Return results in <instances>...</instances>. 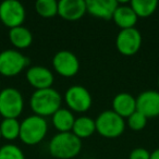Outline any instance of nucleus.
Listing matches in <instances>:
<instances>
[{
    "mask_svg": "<svg viewBox=\"0 0 159 159\" xmlns=\"http://www.w3.org/2000/svg\"><path fill=\"white\" fill-rule=\"evenodd\" d=\"M48 131V124L45 118L30 116L20 123V139L26 145H36L45 139Z\"/></svg>",
    "mask_w": 159,
    "mask_h": 159,
    "instance_id": "7ed1b4c3",
    "label": "nucleus"
},
{
    "mask_svg": "<svg viewBox=\"0 0 159 159\" xmlns=\"http://www.w3.org/2000/svg\"><path fill=\"white\" fill-rule=\"evenodd\" d=\"M62 97L55 89H36L31 96L30 105L36 116L48 117L52 116L57 110L61 108Z\"/></svg>",
    "mask_w": 159,
    "mask_h": 159,
    "instance_id": "f03ea898",
    "label": "nucleus"
},
{
    "mask_svg": "<svg viewBox=\"0 0 159 159\" xmlns=\"http://www.w3.org/2000/svg\"><path fill=\"white\" fill-rule=\"evenodd\" d=\"M0 159H25V156L16 145L6 144L0 147Z\"/></svg>",
    "mask_w": 159,
    "mask_h": 159,
    "instance_id": "5701e85b",
    "label": "nucleus"
},
{
    "mask_svg": "<svg viewBox=\"0 0 159 159\" xmlns=\"http://www.w3.org/2000/svg\"><path fill=\"white\" fill-rule=\"evenodd\" d=\"M35 10L43 18H53L58 14V1L56 0H37Z\"/></svg>",
    "mask_w": 159,
    "mask_h": 159,
    "instance_id": "4be33fe9",
    "label": "nucleus"
},
{
    "mask_svg": "<svg viewBox=\"0 0 159 159\" xmlns=\"http://www.w3.org/2000/svg\"><path fill=\"white\" fill-rule=\"evenodd\" d=\"M24 108V99L19 89L6 87L0 92V115L3 119H16Z\"/></svg>",
    "mask_w": 159,
    "mask_h": 159,
    "instance_id": "39448f33",
    "label": "nucleus"
},
{
    "mask_svg": "<svg viewBox=\"0 0 159 159\" xmlns=\"http://www.w3.org/2000/svg\"><path fill=\"white\" fill-rule=\"evenodd\" d=\"M139 16L131 8V6H118L112 16V20L121 30L132 29L135 26Z\"/></svg>",
    "mask_w": 159,
    "mask_h": 159,
    "instance_id": "dca6fc26",
    "label": "nucleus"
},
{
    "mask_svg": "<svg viewBox=\"0 0 159 159\" xmlns=\"http://www.w3.org/2000/svg\"><path fill=\"white\" fill-rule=\"evenodd\" d=\"M48 149L53 158L72 159L82 149V139L72 132H59L50 139Z\"/></svg>",
    "mask_w": 159,
    "mask_h": 159,
    "instance_id": "f257e3e1",
    "label": "nucleus"
},
{
    "mask_svg": "<svg viewBox=\"0 0 159 159\" xmlns=\"http://www.w3.org/2000/svg\"><path fill=\"white\" fill-rule=\"evenodd\" d=\"M130 6L139 18H147L156 11L158 7V1L156 0H132Z\"/></svg>",
    "mask_w": 159,
    "mask_h": 159,
    "instance_id": "aec40b11",
    "label": "nucleus"
},
{
    "mask_svg": "<svg viewBox=\"0 0 159 159\" xmlns=\"http://www.w3.org/2000/svg\"><path fill=\"white\" fill-rule=\"evenodd\" d=\"M20 123L18 119H3L0 124L1 135L8 141H13L20 136Z\"/></svg>",
    "mask_w": 159,
    "mask_h": 159,
    "instance_id": "412c9836",
    "label": "nucleus"
},
{
    "mask_svg": "<svg viewBox=\"0 0 159 159\" xmlns=\"http://www.w3.org/2000/svg\"><path fill=\"white\" fill-rule=\"evenodd\" d=\"M9 39L16 48L24 49L32 45V43H33V35H32L31 31L27 27L21 25V26L10 29Z\"/></svg>",
    "mask_w": 159,
    "mask_h": 159,
    "instance_id": "f3484780",
    "label": "nucleus"
},
{
    "mask_svg": "<svg viewBox=\"0 0 159 159\" xmlns=\"http://www.w3.org/2000/svg\"><path fill=\"white\" fill-rule=\"evenodd\" d=\"M118 6L117 0H86L87 12L102 20H111Z\"/></svg>",
    "mask_w": 159,
    "mask_h": 159,
    "instance_id": "4468645a",
    "label": "nucleus"
},
{
    "mask_svg": "<svg viewBox=\"0 0 159 159\" xmlns=\"http://www.w3.org/2000/svg\"><path fill=\"white\" fill-rule=\"evenodd\" d=\"M52 66L58 74L64 77H71L80 71V60L72 51L60 50L53 56Z\"/></svg>",
    "mask_w": 159,
    "mask_h": 159,
    "instance_id": "9d476101",
    "label": "nucleus"
},
{
    "mask_svg": "<svg viewBox=\"0 0 159 159\" xmlns=\"http://www.w3.org/2000/svg\"><path fill=\"white\" fill-rule=\"evenodd\" d=\"M126 122L125 123L129 125V128L132 129L133 131H141L143 130L144 128L147 124V118L145 117L144 115H142L141 112L139 111H135L134 113L130 116L129 118H126Z\"/></svg>",
    "mask_w": 159,
    "mask_h": 159,
    "instance_id": "b1692460",
    "label": "nucleus"
},
{
    "mask_svg": "<svg viewBox=\"0 0 159 159\" xmlns=\"http://www.w3.org/2000/svg\"><path fill=\"white\" fill-rule=\"evenodd\" d=\"M149 159H159V148H156L154 152H150V158Z\"/></svg>",
    "mask_w": 159,
    "mask_h": 159,
    "instance_id": "a878e982",
    "label": "nucleus"
},
{
    "mask_svg": "<svg viewBox=\"0 0 159 159\" xmlns=\"http://www.w3.org/2000/svg\"><path fill=\"white\" fill-rule=\"evenodd\" d=\"M75 118L72 111L66 108H60L52 115V124L59 132H71Z\"/></svg>",
    "mask_w": 159,
    "mask_h": 159,
    "instance_id": "a211bd4d",
    "label": "nucleus"
},
{
    "mask_svg": "<svg viewBox=\"0 0 159 159\" xmlns=\"http://www.w3.org/2000/svg\"><path fill=\"white\" fill-rule=\"evenodd\" d=\"M26 56L16 49H6L0 52V74L5 76H14L21 73L29 64Z\"/></svg>",
    "mask_w": 159,
    "mask_h": 159,
    "instance_id": "423d86ee",
    "label": "nucleus"
},
{
    "mask_svg": "<svg viewBox=\"0 0 159 159\" xmlns=\"http://www.w3.org/2000/svg\"><path fill=\"white\" fill-rule=\"evenodd\" d=\"M71 132L76 135L79 139H86L93 135L96 132V124L95 120L86 116L75 118L74 124Z\"/></svg>",
    "mask_w": 159,
    "mask_h": 159,
    "instance_id": "6ab92c4d",
    "label": "nucleus"
},
{
    "mask_svg": "<svg viewBox=\"0 0 159 159\" xmlns=\"http://www.w3.org/2000/svg\"><path fill=\"white\" fill-rule=\"evenodd\" d=\"M158 87H159V77H158Z\"/></svg>",
    "mask_w": 159,
    "mask_h": 159,
    "instance_id": "cd10ccee",
    "label": "nucleus"
},
{
    "mask_svg": "<svg viewBox=\"0 0 159 159\" xmlns=\"http://www.w3.org/2000/svg\"><path fill=\"white\" fill-rule=\"evenodd\" d=\"M116 46L121 55L133 56L142 46V35L135 27L120 30L116 38Z\"/></svg>",
    "mask_w": 159,
    "mask_h": 159,
    "instance_id": "1a4fd4ad",
    "label": "nucleus"
},
{
    "mask_svg": "<svg viewBox=\"0 0 159 159\" xmlns=\"http://www.w3.org/2000/svg\"><path fill=\"white\" fill-rule=\"evenodd\" d=\"M27 82L36 89H50L53 84L55 77L48 68L43 66H34L26 71Z\"/></svg>",
    "mask_w": 159,
    "mask_h": 159,
    "instance_id": "f8f14e48",
    "label": "nucleus"
},
{
    "mask_svg": "<svg viewBox=\"0 0 159 159\" xmlns=\"http://www.w3.org/2000/svg\"><path fill=\"white\" fill-rule=\"evenodd\" d=\"M1 137H2V135H1V130H0V139H1Z\"/></svg>",
    "mask_w": 159,
    "mask_h": 159,
    "instance_id": "bb28decb",
    "label": "nucleus"
},
{
    "mask_svg": "<svg viewBox=\"0 0 159 159\" xmlns=\"http://www.w3.org/2000/svg\"><path fill=\"white\" fill-rule=\"evenodd\" d=\"M112 110L124 118H129L136 111V98L130 93H119L112 100Z\"/></svg>",
    "mask_w": 159,
    "mask_h": 159,
    "instance_id": "2eb2a0df",
    "label": "nucleus"
},
{
    "mask_svg": "<svg viewBox=\"0 0 159 159\" xmlns=\"http://www.w3.org/2000/svg\"><path fill=\"white\" fill-rule=\"evenodd\" d=\"M25 16L24 7L18 0H5L0 3V22L9 29L21 26Z\"/></svg>",
    "mask_w": 159,
    "mask_h": 159,
    "instance_id": "0eeeda50",
    "label": "nucleus"
},
{
    "mask_svg": "<svg viewBox=\"0 0 159 159\" xmlns=\"http://www.w3.org/2000/svg\"><path fill=\"white\" fill-rule=\"evenodd\" d=\"M136 110L147 119L159 116V92L145 91L136 97Z\"/></svg>",
    "mask_w": 159,
    "mask_h": 159,
    "instance_id": "9b49d317",
    "label": "nucleus"
},
{
    "mask_svg": "<svg viewBox=\"0 0 159 159\" xmlns=\"http://www.w3.org/2000/svg\"><path fill=\"white\" fill-rule=\"evenodd\" d=\"M87 12L86 0H60L58 1V14L63 20L77 21Z\"/></svg>",
    "mask_w": 159,
    "mask_h": 159,
    "instance_id": "ddd939ff",
    "label": "nucleus"
},
{
    "mask_svg": "<svg viewBox=\"0 0 159 159\" xmlns=\"http://www.w3.org/2000/svg\"><path fill=\"white\" fill-rule=\"evenodd\" d=\"M64 102L71 111L85 112L92 107V95L86 87L82 85H72L64 94Z\"/></svg>",
    "mask_w": 159,
    "mask_h": 159,
    "instance_id": "6e6552de",
    "label": "nucleus"
},
{
    "mask_svg": "<svg viewBox=\"0 0 159 159\" xmlns=\"http://www.w3.org/2000/svg\"><path fill=\"white\" fill-rule=\"evenodd\" d=\"M150 152L146 148L137 147L134 148L129 155V159H149Z\"/></svg>",
    "mask_w": 159,
    "mask_h": 159,
    "instance_id": "393cba45",
    "label": "nucleus"
},
{
    "mask_svg": "<svg viewBox=\"0 0 159 159\" xmlns=\"http://www.w3.org/2000/svg\"><path fill=\"white\" fill-rule=\"evenodd\" d=\"M96 131L107 139L118 137L125 130V121L113 110H105L95 120Z\"/></svg>",
    "mask_w": 159,
    "mask_h": 159,
    "instance_id": "20e7f679",
    "label": "nucleus"
}]
</instances>
